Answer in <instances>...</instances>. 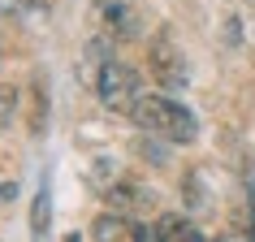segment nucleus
<instances>
[{
  "instance_id": "nucleus-3",
  "label": "nucleus",
  "mask_w": 255,
  "mask_h": 242,
  "mask_svg": "<svg viewBox=\"0 0 255 242\" xmlns=\"http://www.w3.org/2000/svg\"><path fill=\"white\" fill-rule=\"evenodd\" d=\"M91 17L100 22L104 39H143V26H147L138 0H91Z\"/></svg>"
},
{
  "instance_id": "nucleus-2",
  "label": "nucleus",
  "mask_w": 255,
  "mask_h": 242,
  "mask_svg": "<svg viewBox=\"0 0 255 242\" xmlns=\"http://www.w3.org/2000/svg\"><path fill=\"white\" fill-rule=\"evenodd\" d=\"M130 121H134L138 130L164 138V143H177V147H186V143L199 138V121H195V113H190L182 100H173V95H151L147 91L134 104Z\"/></svg>"
},
{
  "instance_id": "nucleus-6",
  "label": "nucleus",
  "mask_w": 255,
  "mask_h": 242,
  "mask_svg": "<svg viewBox=\"0 0 255 242\" xmlns=\"http://www.w3.org/2000/svg\"><path fill=\"white\" fill-rule=\"evenodd\" d=\"M151 242H203V234L195 221H186L177 212H164L156 221V229H151Z\"/></svg>"
},
{
  "instance_id": "nucleus-4",
  "label": "nucleus",
  "mask_w": 255,
  "mask_h": 242,
  "mask_svg": "<svg viewBox=\"0 0 255 242\" xmlns=\"http://www.w3.org/2000/svg\"><path fill=\"white\" fill-rule=\"evenodd\" d=\"M147 65H151V78H156V87H169V91L186 87V56H182V48L173 43V35H169V30H160V35L151 39V48H147Z\"/></svg>"
},
{
  "instance_id": "nucleus-5",
  "label": "nucleus",
  "mask_w": 255,
  "mask_h": 242,
  "mask_svg": "<svg viewBox=\"0 0 255 242\" xmlns=\"http://www.w3.org/2000/svg\"><path fill=\"white\" fill-rule=\"evenodd\" d=\"M91 238L95 242H147V229L126 212H104V216H95Z\"/></svg>"
},
{
  "instance_id": "nucleus-8",
  "label": "nucleus",
  "mask_w": 255,
  "mask_h": 242,
  "mask_svg": "<svg viewBox=\"0 0 255 242\" xmlns=\"http://www.w3.org/2000/svg\"><path fill=\"white\" fill-rule=\"evenodd\" d=\"M216 242H238V238H216Z\"/></svg>"
},
{
  "instance_id": "nucleus-7",
  "label": "nucleus",
  "mask_w": 255,
  "mask_h": 242,
  "mask_svg": "<svg viewBox=\"0 0 255 242\" xmlns=\"http://www.w3.org/2000/svg\"><path fill=\"white\" fill-rule=\"evenodd\" d=\"M48 229H52V190L39 186L35 203H30V238H35V242H48Z\"/></svg>"
},
{
  "instance_id": "nucleus-1",
  "label": "nucleus",
  "mask_w": 255,
  "mask_h": 242,
  "mask_svg": "<svg viewBox=\"0 0 255 242\" xmlns=\"http://www.w3.org/2000/svg\"><path fill=\"white\" fill-rule=\"evenodd\" d=\"M82 78L91 82V91L100 95V104L113 108V113H134V104L147 95V91H143L138 69L113 56V39H91V43H87Z\"/></svg>"
}]
</instances>
